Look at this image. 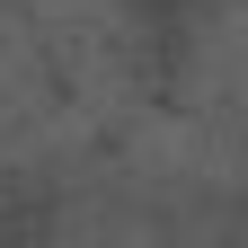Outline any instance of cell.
I'll use <instances>...</instances> for the list:
<instances>
[{"instance_id":"obj_2","label":"cell","mask_w":248,"mask_h":248,"mask_svg":"<svg viewBox=\"0 0 248 248\" xmlns=\"http://www.w3.org/2000/svg\"><path fill=\"white\" fill-rule=\"evenodd\" d=\"M177 107L213 124H248V0H204L177 53Z\"/></svg>"},{"instance_id":"obj_1","label":"cell","mask_w":248,"mask_h":248,"mask_svg":"<svg viewBox=\"0 0 248 248\" xmlns=\"http://www.w3.org/2000/svg\"><path fill=\"white\" fill-rule=\"evenodd\" d=\"M124 169L160 204H204V195L239 186L248 151H239V124H213L195 107H151V115L124 124Z\"/></svg>"}]
</instances>
